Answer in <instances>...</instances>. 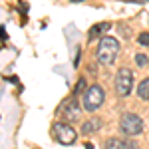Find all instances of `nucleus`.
<instances>
[{
    "label": "nucleus",
    "instance_id": "2",
    "mask_svg": "<svg viewBox=\"0 0 149 149\" xmlns=\"http://www.w3.org/2000/svg\"><path fill=\"white\" fill-rule=\"evenodd\" d=\"M103 100H105V93H103L102 86H90L84 90V95H81V105L86 111H95L103 105Z\"/></svg>",
    "mask_w": 149,
    "mask_h": 149
},
{
    "label": "nucleus",
    "instance_id": "8",
    "mask_svg": "<svg viewBox=\"0 0 149 149\" xmlns=\"http://www.w3.org/2000/svg\"><path fill=\"white\" fill-rule=\"evenodd\" d=\"M105 147H111V149H119V147H137L133 141H129V139H119V137H111L105 141Z\"/></svg>",
    "mask_w": 149,
    "mask_h": 149
},
{
    "label": "nucleus",
    "instance_id": "10",
    "mask_svg": "<svg viewBox=\"0 0 149 149\" xmlns=\"http://www.w3.org/2000/svg\"><path fill=\"white\" fill-rule=\"evenodd\" d=\"M137 95L141 97V100H147V102H149V78H145V80L139 84V88H137Z\"/></svg>",
    "mask_w": 149,
    "mask_h": 149
},
{
    "label": "nucleus",
    "instance_id": "11",
    "mask_svg": "<svg viewBox=\"0 0 149 149\" xmlns=\"http://www.w3.org/2000/svg\"><path fill=\"white\" fill-rule=\"evenodd\" d=\"M137 42L141 46H149V34L147 32H141V34L137 36Z\"/></svg>",
    "mask_w": 149,
    "mask_h": 149
},
{
    "label": "nucleus",
    "instance_id": "12",
    "mask_svg": "<svg viewBox=\"0 0 149 149\" xmlns=\"http://www.w3.org/2000/svg\"><path fill=\"white\" fill-rule=\"evenodd\" d=\"M84 90H86V80L81 78V80L78 81V84H76V90H74V95H78V93H81Z\"/></svg>",
    "mask_w": 149,
    "mask_h": 149
},
{
    "label": "nucleus",
    "instance_id": "13",
    "mask_svg": "<svg viewBox=\"0 0 149 149\" xmlns=\"http://www.w3.org/2000/svg\"><path fill=\"white\" fill-rule=\"evenodd\" d=\"M135 64L137 66H145L147 64V56L145 54H135Z\"/></svg>",
    "mask_w": 149,
    "mask_h": 149
},
{
    "label": "nucleus",
    "instance_id": "6",
    "mask_svg": "<svg viewBox=\"0 0 149 149\" xmlns=\"http://www.w3.org/2000/svg\"><path fill=\"white\" fill-rule=\"evenodd\" d=\"M60 115L64 117V119H78V115H80V105H78V100L74 97V100H66V102L62 103V107H60Z\"/></svg>",
    "mask_w": 149,
    "mask_h": 149
},
{
    "label": "nucleus",
    "instance_id": "15",
    "mask_svg": "<svg viewBox=\"0 0 149 149\" xmlns=\"http://www.w3.org/2000/svg\"><path fill=\"white\" fill-rule=\"evenodd\" d=\"M72 2H84V0H72Z\"/></svg>",
    "mask_w": 149,
    "mask_h": 149
},
{
    "label": "nucleus",
    "instance_id": "4",
    "mask_svg": "<svg viewBox=\"0 0 149 149\" xmlns=\"http://www.w3.org/2000/svg\"><path fill=\"white\" fill-rule=\"evenodd\" d=\"M131 86H133V72L129 68H121L115 76V92H117V95H121V97L129 95Z\"/></svg>",
    "mask_w": 149,
    "mask_h": 149
},
{
    "label": "nucleus",
    "instance_id": "9",
    "mask_svg": "<svg viewBox=\"0 0 149 149\" xmlns=\"http://www.w3.org/2000/svg\"><path fill=\"white\" fill-rule=\"evenodd\" d=\"M100 129V119H90V121H86L84 125H81V133H86V135H90V133H93V131H97Z\"/></svg>",
    "mask_w": 149,
    "mask_h": 149
},
{
    "label": "nucleus",
    "instance_id": "3",
    "mask_svg": "<svg viewBox=\"0 0 149 149\" xmlns=\"http://www.w3.org/2000/svg\"><path fill=\"white\" fill-rule=\"evenodd\" d=\"M119 129L123 131V135H139L143 131V121L135 113H123L119 119Z\"/></svg>",
    "mask_w": 149,
    "mask_h": 149
},
{
    "label": "nucleus",
    "instance_id": "5",
    "mask_svg": "<svg viewBox=\"0 0 149 149\" xmlns=\"http://www.w3.org/2000/svg\"><path fill=\"white\" fill-rule=\"evenodd\" d=\"M54 137H56V141H60L62 145H72V143H76L78 135H76V129L70 125V123L60 121V123L54 125Z\"/></svg>",
    "mask_w": 149,
    "mask_h": 149
},
{
    "label": "nucleus",
    "instance_id": "14",
    "mask_svg": "<svg viewBox=\"0 0 149 149\" xmlns=\"http://www.w3.org/2000/svg\"><path fill=\"white\" fill-rule=\"evenodd\" d=\"M8 36H6V30H4V26H0V40H6Z\"/></svg>",
    "mask_w": 149,
    "mask_h": 149
},
{
    "label": "nucleus",
    "instance_id": "7",
    "mask_svg": "<svg viewBox=\"0 0 149 149\" xmlns=\"http://www.w3.org/2000/svg\"><path fill=\"white\" fill-rule=\"evenodd\" d=\"M111 28V24L109 22H97V24H93L92 28H90V32H88V38L90 40H95V38H100V36L103 34H107V30Z\"/></svg>",
    "mask_w": 149,
    "mask_h": 149
},
{
    "label": "nucleus",
    "instance_id": "1",
    "mask_svg": "<svg viewBox=\"0 0 149 149\" xmlns=\"http://www.w3.org/2000/svg\"><path fill=\"white\" fill-rule=\"evenodd\" d=\"M119 54V42L113 36H103L97 44V62L103 66H111Z\"/></svg>",
    "mask_w": 149,
    "mask_h": 149
}]
</instances>
